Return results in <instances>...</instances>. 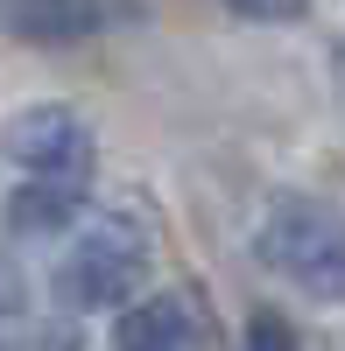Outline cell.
<instances>
[{"label": "cell", "instance_id": "6da1fadb", "mask_svg": "<svg viewBox=\"0 0 345 351\" xmlns=\"http://www.w3.org/2000/svg\"><path fill=\"white\" fill-rule=\"evenodd\" d=\"M261 267H275L310 302H345V218L318 197H275L254 232Z\"/></svg>", "mask_w": 345, "mask_h": 351}, {"label": "cell", "instance_id": "7a4b0ae2", "mask_svg": "<svg viewBox=\"0 0 345 351\" xmlns=\"http://www.w3.org/2000/svg\"><path fill=\"white\" fill-rule=\"evenodd\" d=\"M141 281H148V239L120 218L85 225L71 253L56 260V302L64 309H120V302H134Z\"/></svg>", "mask_w": 345, "mask_h": 351}, {"label": "cell", "instance_id": "3957f363", "mask_svg": "<svg viewBox=\"0 0 345 351\" xmlns=\"http://www.w3.org/2000/svg\"><path fill=\"white\" fill-rule=\"evenodd\" d=\"M0 148L8 162H21L36 183H64V190H85V176H92V127L78 120L71 106H21L8 134H0Z\"/></svg>", "mask_w": 345, "mask_h": 351}, {"label": "cell", "instance_id": "277c9868", "mask_svg": "<svg viewBox=\"0 0 345 351\" xmlns=\"http://www.w3.org/2000/svg\"><path fill=\"white\" fill-rule=\"evenodd\" d=\"M134 14H141V0H0V28L36 49L92 43L106 28H127Z\"/></svg>", "mask_w": 345, "mask_h": 351}, {"label": "cell", "instance_id": "5b68a950", "mask_svg": "<svg viewBox=\"0 0 345 351\" xmlns=\"http://www.w3.org/2000/svg\"><path fill=\"white\" fill-rule=\"evenodd\" d=\"M197 316L183 295H141L113 316V351H190Z\"/></svg>", "mask_w": 345, "mask_h": 351}, {"label": "cell", "instance_id": "8992f818", "mask_svg": "<svg viewBox=\"0 0 345 351\" xmlns=\"http://www.w3.org/2000/svg\"><path fill=\"white\" fill-rule=\"evenodd\" d=\"M78 204H85V190L28 183V190H14V204H8V232H21V239H36V232H64V225L78 218Z\"/></svg>", "mask_w": 345, "mask_h": 351}, {"label": "cell", "instance_id": "52a82bcc", "mask_svg": "<svg viewBox=\"0 0 345 351\" xmlns=\"http://www.w3.org/2000/svg\"><path fill=\"white\" fill-rule=\"evenodd\" d=\"M247 351H296V330H289V316H275V309L247 316Z\"/></svg>", "mask_w": 345, "mask_h": 351}, {"label": "cell", "instance_id": "ba28073f", "mask_svg": "<svg viewBox=\"0 0 345 351\" xmlns=\"http://www.w3.org/2000/svg\"><path fill=\"white\" fill-rule=\"evenodd\" d=\"M225 8H233L240 21H296L310 0H225Z\"/></svg>", "mask_w": 345, "mask_h": 351}, {"label": "cell", "instance_id": "9c48e42d", "mask_svg": "<svg viewBox=\"0 0 345 351\" xmlns=\"http://www.w3.org/2000/svg\"><path fill=\"white\" fill-rule=\"evenodd\" d=\"M21 309V267L8 260V246H0V316H14Z\"/></svg>", "mask_w": 345, "mask_h": 351}, {"label": "cell", "instance_id": "30bf717a", "mask_svg": "<svg viewBox=\"0 0 345 351\" xmlns=\"http://www.w3.org/2000/svg\"><path fill=\"white\" fill-rule=\"evenodd\" d=\"M338 64H345V56H338Z\"/></svg>", "mask_w": 345, "mask_h": 351}]
</instances>
